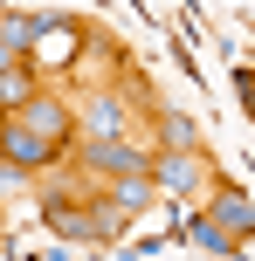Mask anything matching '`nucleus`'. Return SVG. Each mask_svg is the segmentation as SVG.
Returning <instances> with one entry per match:
<instances>
[{
	"instance_id": "nucleus-9",
	"label": "nucleus",
	"mask_w": 255,
	"mask_h": 261,
	"mask_svg": "<svg viewBox=\"0 0 255 261\" xmlns=\"http://www.w3.org/2000/svg\"><path fill=\"white\" fill-rule=\"evenodd\" d=\"M90 193L104 199V206L118 213L124 227H131V220H145V213L159 206V186H152V179H118V186H90Z\"/></svg>"
},
{
	"instance_id": "nucleus-4",
	"label": "nucleus",
	"mask_w": 255,
	"mask_h": 261,
	"mask_svg": "<svg viewBox=\"0 0 255 261\" xmlns=\"http://www.w3.org/2000/svg\"><path fill=\"white\" fill-rule=\"evenodd\" d=\"M118 138H138L131 96H124V83H97L76 103V144H118Z\"/></svg>"
},
{
	"instance_id": "nucleus-13",
	"label": "nucleus",
	"mask_w": 255,
	"mask_h": 261,
	"mask_svg": "<svg viewBox=\"0 0 255 261\" xmlns=\"http://www.w3.org/2000/svg\"><path fill=\"white\" fill-rule=\"evenodd\" d=\"M242 76H248V83H255V62H248V69H242Z\"/></svg>"
},
{
	"instance_id": "nucleus-1",
	"label": "nucleus",
	"mask_w": 255,
	"mask_h": 261,
	"mask_svg": "<svg viewBox=\"0 0 255 261\" xmlns=\"http://www.w3.org/2000/svg\"><path fill=\"white\" fill-rule=\"evenodd\" d=\"M152 138H118V144H76L69 151V179L83 186H118V179H152Z\"/></svg>"
},
{
	"instance_id": "nucleus-6",
	"label": "nucleus",
	"mask_w": 255,
	"mask_h": 261,
	"mask_svg": "<svg viewBox=\"0 0 255 261\" xmlns=\"http://www.w3.org/2000/svg\"><path fill=\"white\" fill-rule=\"evenodd\" d=\"M14 124H28L35 138H49L55 151H76V103H62L55 90H41V96H35V103H28Z\"/></svg>"
},
{
	"instance_id": "nucleus-11",
	"label": "nucleus",
	"mask_w": 255,
	"mask_h": 261,
	"mask_svg": "<svg viewBox=\"0 0 255 261\" xmlns=\"http://www.w3.org/2000/svg\"><path fill=\"white\" fill-rule=\"evenodd\" d=\"M187 241H200L207 254H235V248H242V241H228L214 220H207V213H193V220H187Z\"/></svg>"
},
{
	"instance_id": "nucleus-5",
	"label": "nucleus",
	"mask_w": 255,
	"mask_h": 261,
	"mask_svg": "<svg viewBox=\"0 0 255 261\" xmlns=\"http://www.w3.org/2000/svg\"><path fill=\"white\" fill-rule=\"evenodd\" d=\"M0 158H7L14 172H28V179H41V172L69 165V151H55V144H49V138H35L28 124H7V130H0Z\"/></svg>"
},
{
	"instance_id": "nucleus-7",
	"label": "nucleus",
	"mask_w": 255,
	"mask_h": 261,
	"mask_svg": "<svg viewBox=\"0 0 255 261\" xmlns=\"http://www.w3.org/2000/svg\"><path fill=\"white\" fill-rule=\"evenodd\" d=\"M200 213H207V220H214L228 241H255V199H248L235 179H221V186H214V199H207Z\"/></svg>"
},
{
	"instance_id": "nucleus-3",
	"label": "nucleus",
	"mask_w": 255,
	"mask_h": 261,
	"mask_svg": "<svg viewBox=\"0 0 255 261\" xmlns=\"http://www.w3.org/2000/svg\"><path fill=\"white\" fill-rule=\"evenodd\" d=\"M41 227L55 241H76V248H97V206H90V186L62 179V186H41Z\"/></svg>"
},
{
	"instance_id": "nucleus-12",
	"label": "nucleus",
	"mask_w": 255,
	"mask_h": 261,
	"mask_svg": "<svg viewBox=\"0 0 255 261\" xmlns=\"http://www.w3.org/2000/svg\"><path fill=\"white\" fill-rule=\"evenodd\" d=\"M235 103H242L248 117H255V83H248V76H235Z\"/></svg>"
},
{
	"instance_id": "nucleus-14",
	"label": "nucleus",
	"mask_w": 255,
	"mask_h": 261,
	"mask_svg": "<svg viewBox=\"0 0 255 261\" xmlns=\"http://www.w3.org/2000/svg\"><path fill=\"white\" fill-rule=\"evenodd\" d=\"M0 130H7V117H0Z\"/></svg>"
},
{
	"instance_id": "nucleus-8",
	"label": "nucleus",
	"mask_w": 255,
	"mask_h": 261,
	"mask_svg": "<svg viewBox=\"0 0 255 261\" xmlns=\"http://www.w3.org/2000/svg\"><path fill=\"white\" fill-rule=\"evenodd\" d=\"M152 151H207V138H200V124L187 110L152 103Z\"/></svg>"
},
{
	"instance_id": "nucleus-10",
	"label": "nucleus",
	"mask_w": 255,
	"mask_h": 261,
	"mask_svg": "<svg viewBox=\"0 0 255 261\" xmlns=\"http://www.w3.org/2000/svg\"><path fill=\"white\" fill-rule=\"evenodd\" d=\"M49 90V83H41V62H21V69H7V76H0V117H21L28 103H35V96Z\"/></svg>"
},
{
	"instance_id": "nucleus-2",
	"label": "nucleus",
	"mask_w": 255,
	"mask_h": 261,
	"mask_svg": "<svg viewBox=\"0 0 255 261\" xmlns=\"http://www.w3.org/2000/svg\"><path fill=\"white\" fill-rule=\"evenodd\" d=\"M152 186H159V199H179V206L200 213L221 186V165H214V151H159L152 158Z\"/></svg>"
}]
</instances>
